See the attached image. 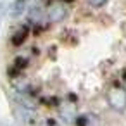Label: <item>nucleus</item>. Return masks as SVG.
<instances>
[{
    "instance_id": "7ed1b4c3",
    "label": "nucleus",
    "mask_w": 126,
    "mask_h": 126,
    "mask_svg": "<svg viewBox=\"0 0 126 126\" xmlns=\"http://www.w3.org/2000/svg\"><path fill=\"white\" fill-rule=\"evenodd\" d=\"M43 16V11H42V4L40 0H35L28 5V17L31 23H38V19Z\"/></svg>"
},
{
    "instance_id": "f257e3e1",
    "label": "nucleus",
    "mask_w": 126,
    "mask_h": 126,
    "mask_svg": "<svg viewBox=\"0 0 126 126\" xmlns=\"http://www.w3.org/2000/svg\"><path fill=\"white\" fill-rule=\"evenodd\" d=\"M107 100H109L110 107L117 112H123L126 109V92L121 86H112L107 93Z\"/></svg>"
},
{
    "instance_id": "0eeeda50",
    "label": "nucleus",
    "mask_w": 126,
    "mask_h": 126,
    "mask_svg": "<svg viewBox=\"0 0 126 126\" xmlns=\"http://www.w3.org/2000/svg\"><path fill=\"white\" fill-rule=\"evenodd\" d=\"M88 2L93 5V7H102V5H105L109 0H88Z\"/></svg>"
},
{
    "instance_id": "39448f33",
    "label": "nucleus",
    "mask_w": 126,
    "mask_h": 126,
    "mask_svg": "<svg viewBox=\"0 0 126 126\" xmlns=\"http://www.w3.org/2000/svg\"><path fill=\"white\" fill-rule=\"evenodd\" d=\"M24 36H26V31H24V28H21V31H19L17 35H14V38H12V40H14V43H16V45H21V43H23V40H24Z\"/></svg>"
},
{
    "instance_id": "423d86ee",
    "label": "nucleus",
    "mask_w": 126,
    "mask_h": 126,
    "mask_svg": "<svg viewBox=\"0 0 126 126\" xmlns=\"http://www.w3.org/2000/svg\"><path fill=\"white\" fill-rule=\"evenodd\" d=\"M5 9H7V0H0V21L5 14Z\"/></svg>"
},
{
    "instance_id": "f03ea898",
    "label": "nucleus",
    "mask_w": 126,
    "mask_h": 126,
    "mask_svg": "<svg viewBox=\"0 0 126 126\" xmlns=\"http://www.w3.org/2000/svg\"><path fill=\"white\" fill-rule=\"evenodd\" d=\"M47 16H48L50 21H54V23H61V21H64L66 16H67V7H66L62 2L55 0V2L48 4V7H47Z\"/></svg>"
},
{
    "instance_id": "20e7f679",
    "label": "nucleus",
    "mask_w": 126,
    "mask_h": 126,
    "mask_svg": "<svg viewBox=\"0 0 126 126\" xmlns=\"http://www.w3.org/2000/svg\"><path fill=\"white\" fill-rule=\"evenodd\" d=\"M28 5H30V0H14V4H12V7H11V16L16 19V17H21L23 16V12L28 9Z\"/></svg>"
}]
</instances>
